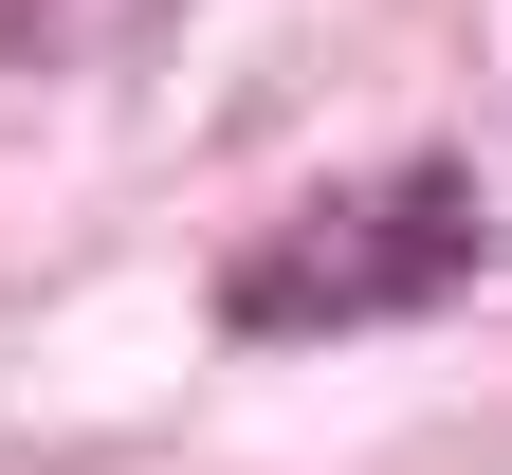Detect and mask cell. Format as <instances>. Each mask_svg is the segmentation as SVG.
<instances>
[{
	"label": "cell",
	"mask_w": 512,
	"mask_h": 475,
	"mask_svg": "<svg viewBox=\"0 0 512 475\" xmlns=\"http://www.w3.org/2000/svg\"><path fill=\"white\" fill-rule=\"evenodd\" d=\"M147 37H165V0H0V55L19 74H110Z\"/></svg>",
	"instance_id": "cell-2"
},
{
	"label": "cell",
	"mask_w": 512,
	"mask_h": 475,
	"mask_svg": "<svg viewBox=\"0 0 512 475\" xmlns=\"http://www.w3.org/2000/svg\"><path fill=\"white\" fill-rule=\"evenodd\" d=\"M476 256H494V201L403 147V165H348V183H311L275 238L220 275V329H256V348H311V329H403L439 293H476Z\"/></svg>",
	"instance_id": "cell-1"
}]
</instances>
